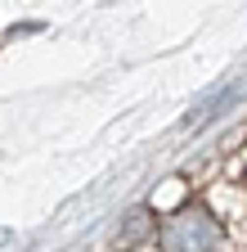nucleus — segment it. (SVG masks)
I'll list each match as a JSON object with an SVG mask.
<instances>
[{
    "instance_id": "obj_1",
    "label": "nucleus",
    "mask_w": 247,
    "mask_h": 252,
    "mask_svg": "<svg viewBox=\"0 0 247 252\" xmlns=\"http://www.w3.org/2000/svg\"><path fill=\"white\" fill-rule=\"evenodd\" d=\"M216 243H220V220L202 203L180 207L162 230V252H211Z\"/></svg>"
},
{
    "instance_id": "obj_2",
    "label": "nucleus",
    "mask_w": 247,
    "mask_h": 252,
    "mask_svg": "<svg viewBox=\"0 0 247 252\" xmlns=\"http://www.w3.org/2000/svg\"><path fill=\"white\" fill-rule=\"evenodd\" d=\"M148 230H153V212H148V207H135L126 220H121V230H117V248H135V243H144Z\"/></svg>"
}]
</instances>
